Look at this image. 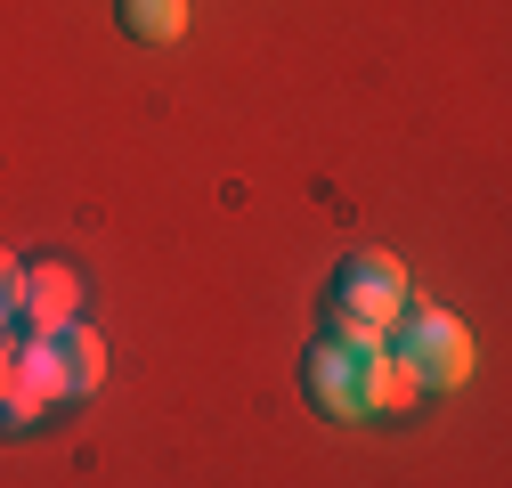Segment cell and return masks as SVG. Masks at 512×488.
Returning a JSON list of instances; mask_svg holds the SVG:
<instances>
[{
	"label": "cell",
	"mask_w": 512,
	"mask_h": 488,
	"mask_svg": "<svg viewBox=\"0 0 512 488\" xmlns=\"http://www.w3.org/2000/svg\"><path fill=\"white\" fill-rule=\"evenodd\" d=\"M399 318H407V269H399V253H374V244L350 253V261L334 269L326 342H342V350H382Z\"/></svg>",
	"instance_id": "6da1fadb"
},
{
	"label": "cell",
	"mask_w": 512,
	"mask_h": 488,
	"mask_svg": "<svg viewBox=\"0 0 512 488\" xmlns=\"http://www.w3.org/2000/svg\"><path fill=\"white\" fill-rule=\"evenodd\" d=\"M399 366L423 383V391H464L472 383V366H480V350H472V334H464V318H447V310H407L399 326Z\"/></svg>",
	"instance_id": "7a4b0ae2"
},
{
	"label": "cell",
	"mask_w": 512,
	"mask_h": 488,
	"mask_svg": "<svg viewBox=\"0 0 512 488\" xmlns=\"http://www.w3.org/2000/svg\"><path fill=\"white\" fill-rule=\"evenodd\" d=\"M49 407H57V366H49V342L0 334V432H33Z\"/></svg>",
	"instance_id": "3957f363"
},
{
	"label": "cell",
	"mask_w": 512,
	"mask_h": 488,
	"mask_svg": "<svg viewBox=\"0 0 512 488\" xmlns=\"http://www.w3.org/2000/svg\"><path fill=\"white\" fill-rule=\"evenodd\" d=\"M82 318V269L74 261H33L25 269V310H17V334L25 342H49Z\"/></svg>",
	"instance_id": "277c9868"
},
{
	"label": "cell",
	"mask_w": 512,
	"mask_h": 488,
	"mask_svg": "<svg viewBox=\"0 0 512 488\" xmlns=\"http://www.w3.org/2000/svg\"><path fill=\"white\" fill-rule=\"evenodd\" d=\"M407 407H423V383L391 350H358L350 358V423H382V415H407Z\"/></svg>",
	"instance_id": "5b68a950"
},
{
	"label": "cell",
	"mask_w": 512,
	"mask_h": 488,
	"mask_svg": "<svg viewBox=\"0 0 512 488\" xmlns=\"http://www.w3.org/2000/svg\"><path fill=\"white\" fill-rule=\"evenodd\" d=\"M49 366H57V399H90L98 383H106V342H98V326H66V334H49Z\"/></svg>",
	"instance_id": "8992f818"
},
{
	"label": "cell",
	"mask_w": 512,
	"mask_h": 488,
	"mask_svg": "<svg viewBox=\"0 0 512 488\" xmlns=\"http://www.w3.org/2000/svg\"><path fill=\"white\" fill-rule=\"evenodd\" d=\"M114 17H122V33H139V41H179L187 33V0H114Z\"/></svg>",
	"instance_id": "52a82bcc"
},
{
	"label": "cell",
	"mask_w": 512,
	"mask_h": 488,
	"mask_svg": "<svg viewBox=\"0 0 512 488\" xmlns=\"http://www.w3.org/2000/svg\"><path fill=\"white\" fill-rule=\"evenodd\" d=\"M17 310H25V261L9 253V244H0V334L17 326Z\"/></svg>",
	"instance_id": "ba28073f"
}]
</instances>
